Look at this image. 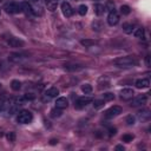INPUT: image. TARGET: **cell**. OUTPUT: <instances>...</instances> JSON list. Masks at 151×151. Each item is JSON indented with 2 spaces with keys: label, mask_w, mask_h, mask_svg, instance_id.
Listing matches in <instances>:
<instances>
[{
  "label": "cell",
  "mask_w": 151,
  "mask_h": 151,
  "mask_svg": "<svg viewBox=\"0 0 151 151\" xmlns=\"http://www.w3.org/2000/svg\"><path fill=\"white\" fill-rule=\"evenodd\" d=\"M61 110L60 109H58V108H56V109H53V110H51V116L53 117V118H56V117H60L61 116Z\"/></svg>",
  "instance_id": "cell-26"
},
{
  "label": "cell",
  "mask_w": 151,
  "mask_h": 151,
  "mask_svg": "<svg viewBox=\"0 0 151 151\" xmlns=\"http://www.w3.org/2000/svg\"><path fill=\"white\" fill-rule=\"evenodd\" d=\"M133 36H135L136 38H138V39H143V38H144V28H143V27H139V28L135 30Z\"/></svg>",
  "instance_id": "cell-20"
},
{
  "label": "cell",
  "mask_w": 151,
  "mask_h": 151,
  "mask_svg": "<svg viewBox=\"0 0 151 151\" xmlns=\"http://www.w3.org/2000/svg\"><path fill=\"white\" fill-rule=\"evenodd\" d=\"M11 88H12V90H14V91H19L20 89H21V83L19 82V80H12V83H11Z\"/></svg>",
  "instance_id": "cell-21"
},
{
  "label": "cell",
  "mask_w": 151,
  "mask_h": 151,
  "mask_svg": "<svg viewBox=\"0 0 151 151\" xmlns=\"http://www.w3.org/2000/svg\"><path fill=\"white\" fill-rule=\"evenodd\" d=\"M104 7H105V11L111 12V11L115 10V4H113L112 1H108V3H106V6H104Z\"/></svg>",
  "instance_id": "cell-31"
},
{
  "label": "cell",
  "mask_w": 151,
  "mask_h": 151,
  "mask_svg": "<svg viewBox=\"0 0 151 151\" xmlns=\"http://www.w3.org/2000/svg\"><path fill=\"white\" fill-rule=\"evenodd\" d=\"M104 105H105V100H104V99H97V100L93 102L95 109H100V108H103Z\"/></svg>",
  "instance_id": "cell-23"
},
{
  "label": "cell",
  "mask_w": 151,
  "mask_h": 151,
  "mask_svg": "<svg viewBox=\"0 0 151 151\" xmlns=\"http://www.w3.org/2000/svg\"><path fill=\"white\" fill-rule=\"evenodd\" d=\"M47 97H50V98H54V97H57L58 95H59V90L57 89V88H51V89H48L47 91H46V93H45Z\"/></svg>",
  "instance_id": "cell-15"
},
{
  "label": "cell",
  "mask_w": 151,
  "mask_h": 151,
  "mask_svg": "<svg viewBox=\"0 0 151 151\" xmlns=\"http://www.w3.org/2000/svg\"><path fill=\"white\" fill-rule=\"evenodd\" d=\"M108 23H109L110 26H115V25H117L119 23V14L115 10L109 13V16H108Z\"/></svg>",
  "instance_id": "cell-7"
},
{
  "label": "cell",
  "mask_w": 151,
  "mask_h": 151,
  "mask_svg": "<svg viewBox=\"0 0 151 151\" xmlns=\"http://www.w3.org/2000/svg\"><path fill=\"white\" fill-rule=\"evenodd\" d=\"M132 139H133V136H132V135H129V133H126V135H124V136L122 137V140H123V142H126V143L132 142Z\"/></svg>",
  "instance_id": "cell-32"
},
{
  "label": "cell",
  "mask_w": 151,
  "mask_h": 151,
  "mask_svg": "<svg viewBox=\"0 0 151 151\" xmlns=\"http://www.w3.org/2000/svg\"><path fill=\"white\" fill-rule=\"evenodd\" d=\"M7 44L11 46V47H21L24 45V41L18 39V38H10L7 40Z\"/></svg>",
  "instance_id": "cell-11"
},
{
  "label": "cell",
  "mask_w": 151,
  "mask_h": 151,
  "mask_svg": "<svg viewBox=\"0 0 151 151\" xmlns=\"http://www.w3.org/2000/svg\"><path fill=\"white\" fill-rule=\"evenodd\" d=\"M92 28H93V31L99 32V31H102L103 25H102V23H100V21H95V23H92Z\"/></svg>",
  "instance_id": "cell-25"
},
{
  "label": "cell",
  "mask_w": 151,
  "mask_h": 151,
  "mask_svg": "<svg viewBox=\"0 0 151 151\" xmlns=\"http://www.w3.org/2000/svg\"><path fill=\"white\" fill-rule=\"evenodd\" d=\"M145 64H146L147 67L151 66V63H150V56H146V57H145Z\"/></svg>",
  "instance_id": "cell-35"
},
{
  "label": "cell",
  "mask_w": 151,
  "mask_h": 151,
  "mask_svg": "<svg viewBox=\"0 0 151 151\" xmlns=\"http://www.w3.org/2000/svg\"><path fill=\"white\" fill-rule=\"evenodd\" d=\"M57 143H58L57 139H51V144H52V145H54V144H57Z\"/></svg>",
  "instance_id": "cell-38"
},
{
  "label": "cell",
  "mask_w": 151,
  "mask_h": 151,
  "mask_svg": "<svg viewBox=\"0 0 151 151\" xmlns=\"http://www.w3.org/2000/svg\"><path fill=\"white\" fill-rule=\"evenodd\" d=\"M122 108L120 106H118V105H115V106H111L106 112H105V118H113V117H116V116H118V115H120L122 113Z\"/></svg>",
  "instance_id": "cell-5"
},
{
  "label": "cell",
  "mask_w": 151,
  "mask_h": 151,
  "mask_svg": "<svg viewBox=\"0 0 151 151\" xmlns=\"http://www.w3.org/2000/svg\"><path fill=\"white\" fill-rule=\"evenodd\" d=\"M92 85H90V84H84V85H82V91L85 93V95H89V93H91L92 92Z\"/></svg>",
  "instance_id": "cell-22"
},
{
  "label": "cell",
  "mask_w": 151,
  "mask_h": 151,
  "mask_svg": "<svg viewBox=\"0 0 151 151\" xmlns=\"http://www.w3.org/2000/svg\"><path fill=\"white\" fill-rule=\"evenodd\" d=\"M130 12H131V10L127 5H122L120 6V13L123 16H127V14H130Z\"/></svg>",
  "instance_id": "cell-24"
},
{
  "label": "cell",
  "mask_w": 151,
  "mask_h": 151,
  "mask_svg": "<svg viewBox=\"0 0 151 151\" xmlns=\"http://www.w3.org/2000/svg\"><path fill=\"white\" fill-rule=\"evenodd\" d=\"M45 4H46V7L48 11L53 12L57 10V6H58V0H45Z\"/></svg>",
  "instance_id": "cell-14"
},
{
  "label": "cell",
  "mask_w": 151,
  "mask_h": 151,
  "mask_svg": "<svg viewBox=\"0 0 151 151\" xmlns=\"http://www.w3.org/2000/svg\"><path fill=\"white\" fill-rule=\"evenodd\" d=\"M61 12H63V14H64L66 18L72 17V16H73V13H74V11H73L72 6H71V5H70V3H67V1H64V3L61 4Z\"/></svg>",
  "instance_id": "cell-6"
},
{
  "label": "cell",
  "mask_w": 151,
  "mask_h": 151,
  "mask_svg": "<svg viewBox=\"0 0 151 151\" xmlns=\"http://www.w3.org/2000/svg\"><path fill=\"white\" fill-rule=\"evenodd\" d=\"M32 3H39V0H31Z\"/></svg>",
  "instance_id": "cell-39"
},
{
  "label": "cell",
  "mask_w": 151,
  "mask_h": 151,
  "mask_svg": "<svg viewBox=\"0 0 151 151\" xmlns=\"http://www.w3.org/2000/svg\"><path fill=\"white\" fill-rule=\"evenodd\" d=\"M135 85H136L137 89H145V88H149L150 82H149V79H146V78H142V79L136 80Z\"/></svg>",
  "instance_id": "cell-12"
},
{
  "label": "cell",
  "mask_w": 151,
  "mask_h": 151,
  "mask_svg": "<svg viewBox=\"0 0 151 151\" xmlns=\"http://www.w3.org/2000/svg\"><path fill=\"white\" fill-rule=\"evenodd\" d=\"M92 102V99L90 98V97H80V98H78L77 100H76V103H74V108L76 109H78V110H80V109H84L85 106H88L90 103Z\"/></svg>",
  "instance_id": "cell-4"
},
{
  "label": "cell",
  "mask_w": 151,
  "mask_h": 151,
  "mask_svg": "<svg viewBox=\"0 0 151 151\" xmlns=\"http://www.w3.org/2000/svg\"><path fill=\"white\" fill-rule=\"evenodd\" d=\"M16 132H13V131H11V132H9L7 135H6V138H7V140L10 142V143H13V142H16Z\"/></svg>",
  "instance_id": "cell-27"
},
{
  "label": "cell",
  "mask_w": 151,
  "mask_h": 151,
  "mask_svg": "<svg viewBox=\"0 0 151 151\" xmlns=\"http://www.w3.org/2000/svg\"><path fill=\"white\" fill-rule=\"evenodd\" d=\"M32 119H33V116H32V113H31L30 111H27V110L20 111V112L18 113V116H17V120H18L19 124H28V123L32 122Z\"/></svg>",
  "instance_id": "cell-2"
},
{
  "label": "cell",
  "mask_w": 151,
  "mask_h": 151,
  "mask_svg": "<svg viewBox=\"0 0 151 151\" xmlns=\"http://www.w3.org/2000/svg\"><path fill=\"white\" fill-rule=\"evenodd\" d=\"M24 99L25 100H32V99H34V96L32 93H27V95L24 96Z\"/></svg>",
  "instance_id": "cell-34"
},
{
  "label": "cell",
  "mask_w": 151,
  "mask_h": 151,
  "mask_svg": "<svg viewBox=\"0 0 151 151\" xmlns=\"http://www.w3.org/2000/svg\"><path fill=\"white\" fill-rule=\"evenodd\" d=\"M116 150H123L124 151V146L123 145H117L116 146Z\"/></svg>",
  "instance_id": "cell-37"
},
{
  "label": "cell",
  "mask_w": 151,
  "mask_h": 151,
  "mask_svg": "<svg viewBox=\"0 0 151 151\" xmlns=\"http://www.w3.org/2000/svg\"><path fill=\"white\" fill-rule=\"evenodd\" d=\"M67 106H68V100H67L65 97H59V98H57V100H56V108L63 110V109H66Z\"/></svg>",
  "instance_id": "cell-10"
},
{
  "label": "cell",
  "mask_w": 151,
  "mask_h": 151,
  "mask_svg": "<svg viewBox=\"0 0 151 151\" xmlns=\"http://www.w3.org/2000/svg\"><path fill=\"white\" fill-rule=\"evenodd\" d=\"M20 5H21V10H23V12H25L27 16H33V7H32L28 3L24 1V3H21Z\"/></svg>",
  "instance_id": "cell-13"
},
{
  "label": "cell",
  "mask_w": 151,
  "mask_h": 151,
  "mask_svg": "<svg viewBox=\"0 0 151 151\" xmlns=\"http://www.w3.org/2000/svg\"><path fill=\"white\" fill-rule=\"evenodd\" d=\"M104 12H105L104 5H102V4H96L95 5V13L97 16H102V14H104Z\"/></svg>",
  "instance_id": "cell-16"
},
{
  "label": "cell",
  "mask_w": 151,
  "mask_h": 151,
  "mask_svg": "<svg viewBox=\"0 0 151 151\" xmlns=\"http://www.w3.org/2000/svg\"><path fill=\"white\" fill-rule=\"evenodd\" d=\"M78 13H79L80 16H85V14L88 13V6H86V5H80V6L78 7Z\"/></svg>",
  "instance_id": "cell-28"
},
{
  "label": "cell",
  "mask_w": 151,
  "mask_h": 151,
  "mask_svg": "<svg viewBox=\"0 0 151 151\" xmlns=\"http://www.w3.org/2000/svg\"><path fill=\"white\" fill-rule=\"evenodd\" d=\"M0 13H1V12H0Z\"/></svg>",
  "instance_id": "cell-41"
},
{
  "label": "cell",
  "mask_w": 151,
  "mask_h": 151,
  "mask_svg": "<svg viewBox=\"0 0 151 151\" xmlns=\"http://www.w3.org/2000/svg\"><path fill=\"white\" fill-rule=\"evenodd\" d=\"M21 58H23V56L19 54V53H13V54L10 56V59H11L12 61H19Z\"/></svg>",
  "instance_id": "cell-29"
},
{
  "label": "cell",
  "mask_w": 151,
  "mask_h": 151,
  "mask_svg": "<svg viewBox=\"0 0 151 151\" xmlns=\"http://www.w3.org/2000/svg\"><path fill=\"white\" fill-rule=\"evenodd\" d=\"M3 1H4V0H0V3H3Z\"/></svg>",
  "instance_id": "cell-40"
},
{
  "label": "cell",
  "mask_w": 151,
  "mask_h": 151,
  "mask_svg": "<svg viewBox=\"0 0 151 151\" xmlns=\"http://www.w3.org/2000/svg\"><path fill=\"white\" fill-rule=\"evenodd\" d=\"M133 95H135V92H133V90L132 89H123L122 91H120V98L122 99H124V100H129V99H131L132 97H133Z\"/></svg>",
  "instance_id": "cell-9"
},
{
  "label": "cell",
  "mask_w": 151,
  "mask_h": 151,
  "mask_svg": "<svg viewBox=\"0 0 151 151\" xmlns=\"http://www.w3.org/2000/svg\"><path fill=\"white\" fill-rule=\"evenodd\" d=\"M133 28H135V26H133L132 24H129V23H125V24H123V30H124V32H125V33H127V34L132 33Z\"/></svg>",
  "instance_id": "cell-18"
},
{
  "label": "cell",
  "mask_w": 151,
  "mask_h": 151,
  "mask_svg": "<svg viewBox=\"0 0 151 151\" xmlns=\"http://www.w3.org/2000/svg\"><path fill=\"white\" fill-rule=\"evenodd\" d=\"M116 132H117V130H116L115 127L109 130V135H110V136H115V135H116Z\"/></svg>",
  "instance_id": "cell-36"
},
{
  "label": "cell",
  "mask_w": 151,
  "mask_h": 151,
  "mask_svg": "<svg viewBox=\"0 0 151 151\" xmlns=\"http://www.w3.org/2000/svg\"><path fill=\"white\" fill-rule=\"evenodd\" d=\"M113 64L116 66H118V67H125L126 68V67H132L133 65L137 64V61L131 57H122V58L115 59Z\"/></svg>",
  "instance_id": "cell-1"
},
{
  "label": "cell",
  "mask_w": 151,
  "mask_h": 151,
  "mask_svg": "<svg viewBox=\"0 0 151 151\" xmlns=\"http://www.w3.org/2000/svg\"><path fill=\"white\" fill-rule=\"evenodd\" d=\"M103 98H104V100H113L115 99V95L111 93V92H106V93L103 95Z\"/></svg>",
  "instance_id": "cell-30"
},
{
  "label": "cell",
  "mask_w": 151,
  "mask_h": 151,
  "mask_svg": "<svg viewBox=\"0 0 151 151\" xmlns=\"http://www.w3.org/2000/svg\"><path fill=\"white\" fill-rule=\"evenodd\" d=\"M65 68L67 71H78V70H82L83 66L82 65H78V64H72V65H66Z\"/></svg>",
  "instance_id": "cell-19"
},
{
  "label": "cell",
  "mask_w": 151,
  "mask_h": 151,
  "mask_svg": "<svg viewBox=\"0 0 151 151\" xmlns=\"http://www.w3.org/2000/svg\"><path fill=\"white\" fill-rule=\"evenodd\" d=\"M80 44H82L83 46H85V47H90V46L96 45V44H97V41H96V40H93V39H83V40L80 41Z\"/></svg>",
  "instance_id": "cell-17"
},
{
  "label": "cell",
  "mask_w": 151,
  "mask_h": 151,
  "mask_svg": "<svg viewBox=\"0 0 151 151\" xmlns=\"http://www.w3.org/2000/svg\"><path fill=\"white\" fill-rule=\"evenodd\" d=\"M146 100H147V97L145 95H140V96H137L136 98L132 99L131 102V106L136 108V106H142L144 104H146Z\"/></svg>",
  "instance_id": "cell-8"
},
{
  "label": "cell",
  "mask_w": 151,
  "mask_h": 151,
  "mask_svg": "<svg viewBox=\"0 0 151 151\" xmlns=\"http://www.w3.org/2000/svg\"><path fill=\"white\" fill-rule=\"evenodd\" d=\"M135 120H136V119H135L133 116H127V117H126V123H127L129 125H133V124H135Z\"/></svg>",
  "instance_id": "cell-33"
},
{
  "label": "cell",
  "mask_w": 151,
  "mask_h": 151,
  "mask_svg": "<svg viewBox=\"0 0 151 151\" xmlns=\"http://www.w3.org/2000/svg\"><path fill=\"white\" fill-rule=\"evenodd\" d=\"M5 11H6L7 13H11V14H16V13L23 12L21 5H20V4H16V3L6 4V5H5Z\"/></svg>",
  "instance_id": "cell-3"
}]
</instances>
